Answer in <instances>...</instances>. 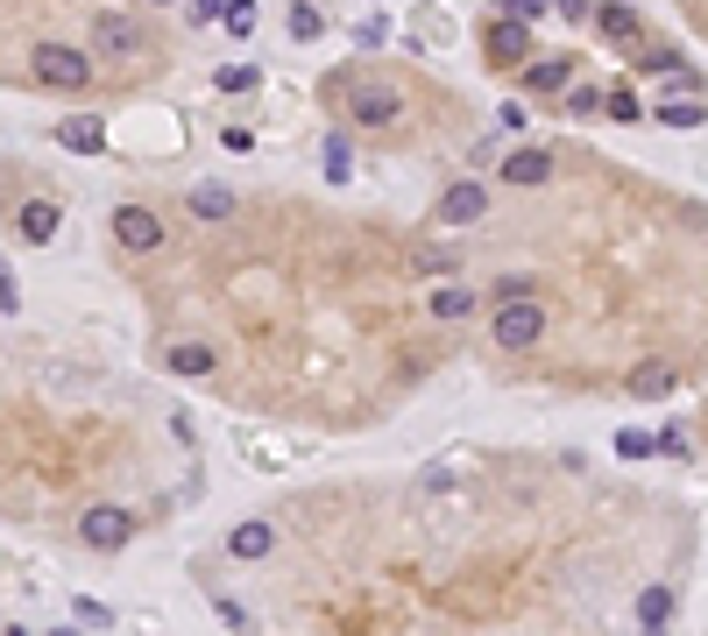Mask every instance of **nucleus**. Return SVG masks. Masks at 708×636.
Listing matches in <instances>:
<instances>
[{"label": "nucleus", "mask_w": 708, "mask_h": 636, "mask_svg": "<svg viewBox=\"0 0 708 636\" xmlns=\"http://www.w3.org/2000/svg\"><path fill=\"white\" fill-rule=\"evenodd\" d=\"M28 71H36L43 85H57V93H85V85H93V57L71 50V43H36V50H28Z\"/></svg>", "instance_id": "obj_1"}, {"label": "nucleus", "mask_w": 708, "mask_h": 636, "mask_svg": "<svg viewBox=\"0 0 708 636\" xmlns=\"http://www.w3.org/2000/svg\"><path fill=\"white\" fill-rule=\"evenodd\" d=\"M489 340H496V346H510V354H524V346H538V340H546V311H538V305H524V297H503V311H496Z\"/></svg>", "instance_id": "obj_2"}, {"label": "nucleus", "mask_w": 708, "mask_h": 636, "mask_svg": "<svg viewBox=\"0 0 708 636\" xmlns=\"http://www.w3.org/2000/svg\"><path fill=\"white\" fill-rule=\"evenodd\" d=\"M114 240H120L128 255H156V248H163V220H156L149 205H120V212H114Z\"/></svg>", "instance_id": "obj_3"}, {"label": "nucleus", "mask_w": 708, "mask_h": 636, "mask_svg": "<svg viewBox=\"0 0 708 636\" xmlns=\"http://www.w3.org/2000/svg\"><path fill=\"white\" fill-rule=\"evenodd\" d=\"M93 43L107 57H135V50H142V22H135L128 8H100L93 14Z\"/></svg>", "instance_id": "obj_4"}, {"label": "nucleus", "mask_w": 708, "mask_h": 636, "mask_svg": "<svg viewBox=\"0 0 708 636\" xmlns=\"http://www.w3.org/2000/svg\"><path fill=\"white\" fill-rule=\"evenodd\" d=\"M481 212H489V191H481V177H461V185H446V199L432 205V220H440V226H475Z\"/></svg>", "instance_id": "obj_5"}, {"label": "nucleus", "mask_w": 708, "mask_h": 636, "mask_svg": "<svg viewBox=\"0 0 708 636\" xmlns=\"http://www.w3.org/2000/svg\"><path fill=\"white\" fill-rule=\"evenodd\" d=\"M79 538L93 544V552H120V544L135 538V517H128V509H85V517H79Z\"/></svg>", "instance_id": "obj_6"}, {"label": "nucleus", "mask_w": 708, "mask_h": 636, "mask_svg": "<svg viewBox=\"0 0 708 636\" xmlns=\"http://www.w3.org/2000/svg\"><path fill=\"white\" fill-rule=\"evenodd\" d=\"M481 50H489L496 64H524V57H532V36H524V22H518V14H503V22H489V28H481Z\"/></svg>", "instance_id": "obj_7"}, {"label": "nucleus", "mask_w": 708, "mask_h": 636, "mask_svg": "<svg viewBox=\"0 0 708 636\" xmlns=\"http://www.w3.org/2000/svg\"><path fill=\"white\" fill-rule=\"evenodd\" d=\"M404 114V99L390 93V85H355V120H375V128H383V120H397Z\"/></svg>", "instance_id": "obj_8"}, {"label": "nucleus", "mask_w": 708, "mask_h": 636, "mask_svg": "<svg viewBox=\"0 0 708 636\" xmlns=\"http://www.w3.org/2000/svg\"><path fill=\"white\" fill-rule=\"evenodd\" d=\"M546 177H553V156H546V149H518V156L503 163V185H524V191H532V185H546Z\"/></svg>", "instance_id": "obj_9"}, {"label": "nucleus", "mask_w": 708, "mask_h": 636, "mask_svg": "<svg viewBox=\"0 0 708 636\" xmlns=\"http://www.w3.org/2000/svg\"><path fill=\"white\" fill-rule=\"evenodd\" d=\"M14 226H22V240H36V248H43V240H57V205L50 199H28Z\"/></svg>", "instance_id": "obj_10"}, {"label": "nucleus", "mask_w": 708, "mask_h": 636, "mask_svg": "<svg viewBox=\"0 0 708 636\" xmlns=\"http://www.w3.org/2000/svg\"><path fill=\"white\" fill-rule=\"evenodd\" d=\"M185 205H191V220H234V191H220V185H199Z\"/></svg>", "instance_id": "obj_11"}, {"label": "nucleus", "mask_w": 708, "mask_h": 636, "mask_svg": "<svg viewBox=\"0 0 708 636\" xmlns=\"http://www.w3.org/2000/svg\"><path fill=\"white\" fill-rule=\"evenodd\" d=\"M57 142H65V149H85V156H100V149H107V128H100V120H65V128H57Z\"/></svg>", "instance_id": "obj_12"}, {"label": "nucleus", "mask_w": 708, "mask_h": 636, "mask_svg": "<svg viewBox=\"0 0 708 636\" xmlns=\"http://www.w3.org/2000/svg\"><path fill=\"white\" fill-rule=\"evenodd\" d=\"M673 389V368L666 361H645V368H630V397H666Z\"/></svg>", "instance_id": "obj_13"}, {"label": "nucleus", "mask_w": 708, "mask_h": 636, "mask_svg": "<svg viewBox=\"0 0 708 636\" xmlns=\"http://www.w3.org/2000/svg\"><path fill=\"white\" fill-rule=\"evenodd\" d=\"M638 623H645V629L673 623V587H645V594H638Z\"/></svg>", "instance_id": "obj_14"}, {"label": "nucleus", "mask_w": 708, "mask_h": 636, "mask_svg": "<svg viewBox=\"0 0 708 636\" xmlns=\"http://www.w3.org/2000/svg\"><path fill=\"white\" fill-rule=\"evenodd\" d=\"M475 311V291L468 283H446V291H432V318H468Z\"/></svg>", "instance_id": "obj_15"}, {"label": "nucleus", "mask_w": 708, "mask_h": 636, "mask_svg": "<svg viewBox=\"0 0 708 636\" xmlns=\"http://www.w3.org/2000/svg\"><path fill=\"white\" fill-rule=\"evenodd\" d=\"M652 120H659V128H701V120H708V106H695V99H673V106H652Z\"/></svg>", "instance_id": "obj_16"}, {"label": "nucleus", "mask_w": 708, "mask_h": 636, "mask_svg": "<svg viewBox=\"0 0 708 636\" xmlns=\"http://www.w3.org/2000/svg\"><path fill=\"white\" fill-rule=\"evenodd\" d=\"M228 552H234V558H263V552H269V523H241L234 538H228Z\"/></svg>", "instance_id": "obj_17"}, {"label": "nucleus", "mask_w": 708, "mask_h": 636, "mask_svg": "<svg viewBox=\"0 0 708 636\" xmlns=\"http://www.w3.org/2000/svg\"><path fill=\"white\" fill-rule=\"evenodd\" d=\"M524 85H532V93H560V85H567V57H546V64H532V71H524Z\"/></svg>", "instance_id": "obj_18"}, {"label": "nucleus", "mask_w": 708, "mask_h": 636, "mask_svg": "<svg viewBox=\"0 0 708 636\" xmlns=\"http://www.w3.org/2000/svg\"><path fill=\"white\" fill-rule=\"evenodd\" d=\"M595 22H602V36H616V43H630V36H638V14H630L624 0H616V8H602Z\"/></svg>", "instance_id": "obj_19"}, {"label": "nucleus", "mask_w": 708, "mask_h": 636, "mask_svg": "<svg viewBox=\"0 0 708 636\" xmlns=\"http://www.w3.org/2000/svg\"><path fill=\"white\" fill-rule=\"evenodd\" d=\"M171 368H177V375H206V368H213V346H177Z\"/></svg>", "instance_id": "obj_20"}, {"label": "nucleus", "mask_w": 708, "mask_h": 636, "mask_svg": "<svg viewBox=\"0 0 708 636\" xmlns=\"http://www.w3.org/2000/svg\"><path fill=\"white\" fill-rule=\"evenodd\" d=\"M220 22H228L234 36H255V0H228V8H220Z\"/></svg>", "instance_id": "obj_21"}, {"label": "nucleus", "mask_w": 708, "mask_h": 636, "mask_svg": "<svg viewBox=\"0 0 708 636\" xmlns=\"http://www.w3.org/2000/svg\"><path fill=\"white\" fill-rule=\"evenodd\" d=\"M248 85H255L248 64H228V71H220V93H248Z\"/></svg>", "instance_id": "obj_22"}, {"label": "nucleus", "mask_w": 708, "mask_h": 636, "mask_svg": "<svg viewBox=\"0 0 708 636\" xmlns=\"http://www.w3.org/2000/svg\"><path fill=\"white\" fill-rule=\"evenodd\" d=\"M320 22H326L320 8H298V14H291V36H320Z\"/></svg>", "instance_id": "obj_23"}, {"label": "nucleus", "mask_w": 708, "mask_h": 636, "mask_svg": "<svg viewBox=\"0 0 708 636\" xmlns=\"http://www.w3.org/2000/svg\"><path fill=\"white\" fill-rule=\"evenodd\" d=\"M616 452H624V460H645V452H652V438H645V432H624V438H616Z\"/></svg>", "instance_id": "obj_24"}, {"label": "nucleus", "mask_w": 708, "mask_h": 636, "mask_svg": "<svg viewBox=\"0 0 708 636\" xmlns=\"http://www.w3.org/2000/svg\"><path fill=\"white\" fill-rule=\"evenodd\" d=\"M503 14H518V22H538V14H546V0H503Z\"/></svg>", "instance_id": "obj_25"}, {"label": "nucleus", "mask_w": 708, "mask_h": 636, "mask_svg": "<svg viewBox=\"0 0 708 636\" xmlns=\"http://www.w3.org/2000/svg\"><path fill=\"white\" fill-rule=\"evenodd\" d=\"M220 8H228V0H191L185 14H191V22H220Z\"/></svg>", "instance_id": "obj_26"}, {"label": "nucleus", "mask_w": 708, "mask_h": 636, "mask_svg": "<svg viewBox=\"0 0 708 636\" xmlns=\"http://www.w3.org/2000/svg\"><path fill=\"white\" fill-rule=\"evenodd\" d=\"M0 305H14V276H8V262H0Z\"/></svg>", "instance_id": "obj_27"}, {"label": "nucleus", "mask_w": 708, "mask_h": 636, "mask_svg": "<svg viewBox=\"0 0 708 636\" xmlns=\"http://www.w3.org/2000/svg\"><path fill=\"white\" fill-rule=\"evenodd\" d=\"M149 8H163V0H149Z\"/></svg>", "instance_id": "obj_28"}]
</instances>
